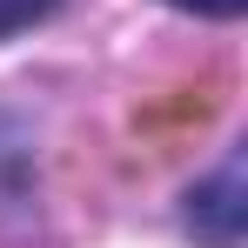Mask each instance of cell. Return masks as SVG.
Segmentation results:
<instances>
[{
  "instance_id": "3957f363",
  "label": "cell",
  "mask_w": 248,
  "mask_h": 248,
  "mask_svg": "<svg viewBox=\"0 0 248 248\" xmlns=\"http://www.w3.org/2000/svg\"><path fill=\"white\" fill-rule=\"evenodd\" d=\"M174 7H188V14H215V20H235L248 0H174Z\"/></svg>"
},
{
  "instance_id": "7a4b0ae2",
  "label": "cell",
  "mask_w": 248,
  "mask_h": 248,
  "mask_svg": "<svg viewBox=\"0 0 248 248\" xmlns=\"http://www.w3.org/2000/svg\"><path fill=\"white\" fill-rule=\"evenodd\" d=\"M41 14H54V0H0V34H14V27L41 20Z\"/></svg>"
},
{
  "instance_id": "6da1fadb",
  "label": "cell",
  "mask_w": 248,
  "mask_h": 248,
  "mask_svg": "<svg viewBox=\"0 0 248 248\" xmlns=\"http://www.w3.org/2000/svg\"><path fill=\"white\" fill-rule=\"evenodd\" d=\"M188 228H195L208 248H242V155H228V161L188 195Z\"/></svg>"
}]
</instances>
